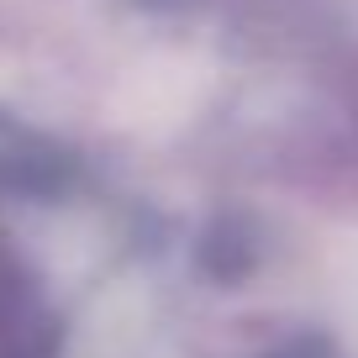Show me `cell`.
Returning <instances> with one entry per match:
<instances>
[{"mask_svg":"<svg viewBox=\"0 0 358 358\" xmlns=\"http://www.w3.org/2000/svg\"><path fill=\"white\" fill-rule=\"evenodd\" d=\"M0 358H58V311L6 227H0Z\"/></svg>","mask_w":358,"mask_h":358,"instance_id":"cell-1","label":"cell"},{"mask_svg":"<svg viewBox=\"0 0 358 358\" xmlns=\"http://www.w3.org/2000/svg\"><path fill=\"white\" fill-rule=\"evenodd\" d=\"M268 358H332V348H322V343H311V337H301V343H285V348H274Z\"/></svg>","mask_w":358,"mask_h":358,"instance_id":"cell-2","label":"cell"},{"mask_svg":"<svg viewBox=\"0 0 358 358\" xmlns=\"http://www.w3.org/2000/svg\"><path fill=\"white\" fill-rule=\"evenodd\" d=\"M143 11H195V6H206V0H137Z\"/></svg>","mask_w":358,"mask_h":358,"instance_id":"cell-3","label":"cell"}]
</instances>
